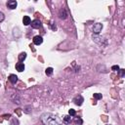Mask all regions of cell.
Segmentation results:
<instances>
[{
	"label": "cell",
	"mask_w": 125,
	"mask_h": 125,
	"mask_svg": "<svg viewBox=\"0 0 125 125\" xmlns=\"http://www.w3.org/2000/svg\"><path fill=\"white\" fill-rule=\"evenodd\" d=\"M4 19H5L4 14H3L2 12H0V22H1V21H4Z\"/></svg>",
	"instance_id": "19"
},
{
	"label": "cell",
	"mask_w": 125,
	"mask_h": 125,
	"mask_svg": "<svg viewBox=\"0 0 125 125\" xmlns=\"http://www.w3.org/2000/svg\"><path fill=\"white\" fill-rule=\"evenodd\" d=\"M42 42H43V38L41 36L36 35V36L33 37V43L35 45H40V44H42Z\"/></svg>",
	"instance_id": "6"
},
{
	"label": "cell",
	"mask_w": 125,
	"mask_h": 125,
	"mask_svg": "<svg viewBox=\"0 0 125 125\" xmlns=\"http://www.w3.org/2000/svg\"><path fill=\"white\" fill-rule=\"evenodd\" d=\"M17 5H18V3H17V1H15V0H10V1L7 2V7H8L9 9H11V10L16 9V8H17Z\"/></svg>",
	"instance_id": "4"
},
{
	"label": "cell",
	"mask_w": 125,
	"mask_h": 125,
	"mask_svg": "<svg viewBox=\"0 0 125 125\" xmlns=\"http://www.w3.org/2000/svg\"><path fill=\"white\" fill-rule=\"evenodd\" d=\"M41 121L44 125H61L62 120L52 113H43L41 115Z\"/></svg>",
	"instance_id": "1"
},
{
	"label": "cell",
	"mask_w": 125,
	"mask_h": 125,
	"mask_svg": "<svg viewBox=\"0 0 125 125\" xmlns=\"http://www.w3.org/2000/svg\"><path fill=\"white\" fill-rule=\"evenodd\" d=\"M102 29H103V24L100 22H97L93 25V31L95 34H99L102 31Z\"/></svg>",
	"instance_id": "2"
},
{
	"label": "cell",
	"mask_w": 125,
	"mask_h": 125,
	"mask_svg": "<svg viewBox=\"0 0 125 125\" xmlns=\"http://www.w3.org/2000/svg\"><path fill=\"white\" fill-rule=\"evenodd\" d=\"M16 69H17L19 72L23 71V70H24V64H23L22 62H18V63L16 64Z\"/></svg>",
	"instance_id": "7"
},
{
	"label": "cell",
	"mask_w": 125,
	"mask_h": 125,
	"mask_svg": "<svg viewBox=\"0 0 125 125\" xmlns=\"http://www.w3.org/2000/svg\"><path fill=\"white\" fill-rule=\"evenodd\" d=\"M9 81H10L11 83H13V84H16L17 81H18V76L15 75V74H11V75L9 76Z\"/></svg>",
	"instance_id": "9"
},
{
	"label": "cell",
	"mask_w": 125,
	"mask_h": 125,
	"mask_svg": "<svg viewBox=\"0 0 125 125\" xmlns=\"http://www.w3.org/2000/svg\"><path fill=\"white\" fill-rule=\"evenodd\" d=\"M111 69H112L113 71H118V70H119V66H118V65H113V66L111 67Z\"/></svg>",
	"instance_id": "17"
},
{
	"label": "cell",
	"mask_w": 125,
	"mask_h": 125,
	"mask_svg": "<svg viewBox=\"0 0 125 125\" xmlns=\"http://www.w3.org/2000/svg\"><path fill=\"white\" fill-rule=\"evenodd\" d=\"M25 58H26V53H21L20 55H19V61H20V62H21L22 61H24L25 60Z\"/></svg>",
	"instance_id": "12"
},
{
	"label": "cell",
	"mask_w": 125,
	"mask_h": 125,
	"mask_svg": "<svg viewBox=\"0 0 125 125\" xmlns=\"http://www.w3.org/2000/svg\"><path fill=\"white\" fill-rule=\"evenodd\" d=\"M53 70H54V69H53L52 67H47L46 70H45V73H46L48 76H50V75L53 74Z\"/></svg>",
	"instance_id": "13"
},
{
	"label": "cell",
	"mask_w": 125,
	"mask_h": 125,
	"mask_svg": "<svg viewBox=\"0 0 125 125\" xmlns=\"http://www.w3.org/2000/svg\"><path fill=\"white\" fill-rule=\"evenodd\" d=\"M73 102H74V104L76 105H81L83 104V102H84V99H83V97L81 95H78L73 99Z\"/></svg>",
	"instance_id": "3"
},
{
	"label": "cell",
	"mask_w": 125,
	"mask_h": 125,
	"mask_svg": "<svg viewBox=\"0 0 125 125\" xmlns=\"http://www.w3.org/2000/svg\"><path fill=\"white\" fill-rule=\"evenodd\" d=\"M59 17H60L61 19H65V18L67 17V14H66V12H65L64 9H62V10L60 11V13H59Z\"/></svg>",
	"instance_id": "10"
},
{
	"label": "cell",
	"mask_w": 125,
	"mask_h": 125,
	"mask_svg": "<svg viewBox=\"0 0 125 125\" xmlns=\"http://www.w3.org/2000/svg\"><path fill=\"white\" fill-rule=\"evenodd\" d=\"M119 71V75L122 77V76H124V73H125V69H119L118 70Z\"/></svg>",
	"instance_id": "18"
},
{
	"label": "cell",
	"mask_w": 125,
	"mask_h": 125,
	"mask_svg": "<svg viewBox=\"0 0 125 125\" xmlns=\"http://www.w3.org/2000/svg\"><path fill=\"white\" fill-rule=\"evenodd\" d=\"M74 122L76 123V124H82V119L81 118H79V117H76L75 119H74Z\"/></svg>",
	"instance_id": "15"
},
{
	"label": "cell",
	"mask_w": 125,
	"mask_h": 125,
	"mask_svg": "<svg viewBox=\"0 0 125 125\" xmlns=\"http://www.w3.org/2000/svg\"><path fill=\"white\" fill-rule=\"evenodd\" d=\"M62 121L65 123V124H69L71 122V116L69 115H64L63 118H62Z\"/></svg>",
	"instance_id": "11"
},
{
	"label": "cell",
	"mask_w": 125,
	"mask_h": 125,
	"mask_svg": "<svg viewBox=\"0 0 125 125\" xmlns=\"http://www.w3.org/2000/svg\"><path fill=\"white\" fill-rule=\"evenodd\" d=\"M75 114H76V112H75V110H74V109L70 108V109L68 110V115H69V116H74Z\"/></svg>",
	"instance_id": "14"
},
{
	"label": "cell",
	"mask_w": 125,
	"mask_h": 125,
	"mask_svg": "<svg viewBox=\"0 0 125 125\" xmlns=\"http://www.w3.org/2000/svg\"><path fill=\"white\" fill-rule=\"evenodd\" d=\"M94 98H95L96 100H100V99H102V94L96 93V94H94Z\"/></svg>",
	"instance_id": "16"
},
{
	"label": "cell",
	"mask_w": 125,
	"mask_h": 125,
	"mask_svg": "<svg viewBox=\"0 0 125 125\" xmlns=\"http://www.w3.org/2000/svg\"><path fill=\"white\" fill-rule=\"evenodd\" d=\"M31 26H32V28H39V27H41V21H39V20H34V21H31Z\"/></svg>",
	"instance_id": "5"
},
{
	"label": "cell",
	"mask_w": 125,
	"mask_h": 125,
	"mask_svg": "<svg viewBox=\"0 0 125 125\" xmlns=\"http://www.w3.org/2000/svg\"><path fill=\"white\" fill-rule=\"evenodd\" d=\"M22 23H23L24 25H28V24H30V23H31V20H30V18H29L28 16H24L23 19H22Z\"/></svg>",
	"instance_id": "8"
}]
</instances>
